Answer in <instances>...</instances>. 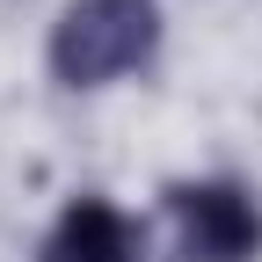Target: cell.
<instances>
[{"label": "cell", "instance_id": "cell-1", "mask_svg": "<svg viewBox=\"0 0 262 262\" xmlns=\"http://www.w3.org/2000/svg\"><path fill=\"white\" fill-rule=\"evenodd\" d=\"M168 44V8L160 0H58L44 22V73L66 95H102L153 73Z\"/></svg>", "mask_w": 262, "mask_h": 262}, {"label": "cell", "instance_id": "cell-2", "mask_svg": "<svg viewBox=\"0 0 262 262\" xmlns=\"http://www.w3.org/2000/svg\"><path fill=\"white\" fill-rule=\"evenodd\" d=\"M160 219L175 233V262H262V189L241 175L160 182Z\"/></svg>", "mask_w": 262, "mask_h": 262}, {"label": "cell", "instance_id": "cell-3", "mask_svg": "<svg viewBox=\"0 0 262 262\" xmlns=\"http://www.w3.org/2000/svg\"><path fill=\"white\" fill-rule=\"evenodd\" d=\"M29 262H146V226L131 219L117 196L80 189L51 211V226L37 233Z\"/></svg>", "mask_w": 262, "mask_h": 262}]
</instances>
